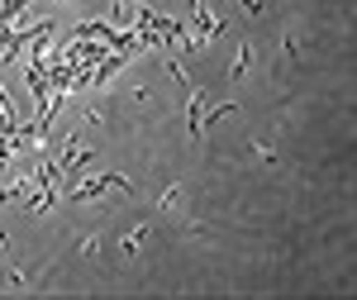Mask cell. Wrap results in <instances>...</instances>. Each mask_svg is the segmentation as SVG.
Returning a JSON list of instances; mask_svg holds the SVG:
<instances>
[{"label":"cell","mask_w":357,"mask_h":300,"mask_svg":"<svg viewBox=\"0 0 357 300\" xmlns=\"http://www.w3.org/2000/svg\"><path fill=\"white\" fill-rule=\"evenodd\" d=\"M105 186H119V191H134V186H129L124 177H114V172H110V177H96V181H86L82 191H77V200H96V195L105 191Z\"/></svg>","instance_id":"6da1fadb"},{"label":"cell","mask_w":357,"mask_h":300,"mask_svg":"<svg viewBox=\"0 0 357 300\" xmlns=\"http://www.w3.org/2000/svg\"><path fill=\"white\" fill-rule=\"evenodd\" d=\"M248 67H252V43H243V48H238V62H234V82H243Z\"/></svg>","instance_id":"7a4b0ae2"}]
</instances>
